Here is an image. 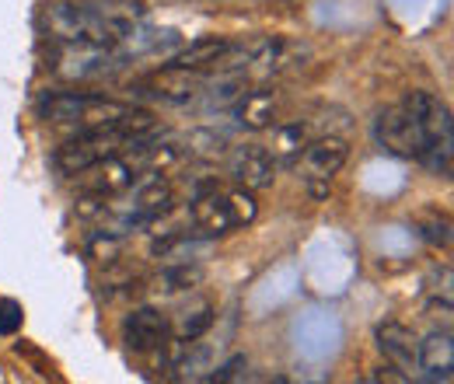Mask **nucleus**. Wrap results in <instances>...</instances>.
Returning <instances> with one entry per match:
<instances>
[{
  "mask_svg": "<svg viewBox=\"0 0 454 384\" xmlns=\"http://www.w3.org/2000/svg\"><path fill=\"white\" fill-rule=\"evenodd\" d=\"M308 56H311V50L304 43H297V39H286V35H255V39H248L245 77H259V81L284 77L290 70L304 67Z\"/></svg>",
  "mask_w": 454,
  "mask_h": 384,
  "instance_id": "nucleus-6",
  "label": "nucleus"
},
{
  "mask_svg": "<svg viewBox=\"0 0 454 384\" xmlns=\"http://www.w3.org/2000/svg\"><path fill=\"white\" fill-rule=\"evenodd\" d=\"M402 106L416 115V122H419L423 133L430 137V147H434V144H454L451 109H448V102H441L434 91H409Z\"/></svg>",
  "mask_w": 454,
  "mask_h": 384,
  "instance_id": "nucleus-12",
  "label": "nucleus"
},
{
  "mask_svg": "<svg viewBox=\"0 0 454 384\" xmlns=\"http://www.w3.org/2000/svg\"><path fill=\"white\" fill-rule=\"evenodd\" d=\"M122 342L133 353H158L171 342V315L158 308H133L122 318Z\"/></svg>",
  "mask_w": 454,
  "mask_h": 384,
  "instance_id": "nucleus-10",
  "label": "nucleus"
},
{
  "mask_svg": "<svg viewBox=\"0 0 454 384\" xmlns=\"http://www.w3.org/2000/svg\"><path fill=\"white\" fill-rule=\"evenodd\" d=\"M129 109H133L129 102H115V98L91 95V91H50L39 102V119H46L53 126L98 129V126H109L115 119H122Z\"/></svg>",
  "mask_w": 454,
  "mask_h": 384,
  "instance_id": "nucleus-4",
  "label": "nucleus"
},
{
  "mask_svg": "<svg viewBox=\"0 0 454 384\" xmlns=\"http://www.w3.org/2000/svg\"><path fill=\"white\" fill-rule=\"evenodd\" d=\"M210 325H214V304H210V301H196L192 308H185V311H178V315L171 318V339H178V342H196Z\"/></svg>",
  "mask_w": 454,
  "mask_h": 384,
  "instance_id": "nucleus-19",
  "label": "nucleus"
},
{
  "mask_svg": "<svg viewBox=\"0 0 454 384\" xmlns=\"http://www.w3.org/2000/svg\"><path fill=\"white\" fill-rule=\"evenodd\" d=\"M427 238L434 241V245H451V220L448 217H434L430 223H427Z\"/></svg>",
  "mask_w": 454,
  "mask_h": 384,
  "instance_id": "nucleus-24",
  "label": "nucleus"
},
{
  "mask_svg": "<svg viewBox=\"0 0 454 384\" xmlns=\"http://www.w3.org/2000/svg\"><path fill=\"white\" fill-rule=\"evenodd\" d=\"M140 175H147V171L140 165L137 147H129V151H122V154H115V158H106V161H98V165L84 168V171L74 175V178H77L81 192L113 200V196H122Z\"/></svg>",
  "mask_w": 454,
  "mask_h": 384,
  "instance_id": "nucleus-8",
  "label": "nucleus"
},
{
  "mask_svg": "<svg viewBox=\"0 0 454 384\" xmlns=\"http://www.w3.org/2000/svg\"><path fill=\"white\" fill-rule=\"evenodd\" d=\"M158 119L151 115L147 109H133L126 112L122 119H115L109 126H98V129H81L77 137H70L67 144H59L53 151V168L59 175H81L84 168L98 165L106 158H115L151 137H158Z\"/></svg>",
  "mask_w": 454,
  "mask_h": 384,
  "instance_id": "nucleus-2",
  "label": "nucleus"
},
{
  "mask_svg": "<svg viewBox=\"0 0 454 384\" xmlns=\"http://www.w3.org/2000/svg\"><path fill=\"white\" fill-rule=\"evenodd\" d=\"M419 371L427 381H451L454 378V335L451 329H434L419 339Z\"/></svg>",
  "mask_w": 454,
  "mask_h": 384,
  "instance_id": "nucleus-15",
  "label": "nucleus"
},
{
  "mask_svg": "<svg viewBox=\"0 0 454 384\" xmlns=\"http://www.w3.org/2000/svg\"><path fill=\"white\" fill-rule=\"evenodd\" d=\"M374 137H378V144L388 154L405 158V161H419L430 151V137L423 133V126L416 122V115L405 109V106L381 112L378 122H374Z\"/></svg>",
  "mask_w": 454,
  "mask_h": 384,
  "instance_id": "nucleus-7",
  "label": "nucleus"
},
{
  "mask_svg": "<svg viewBox=\"0 0 454 384\" xmlns=\"http://www.w3.org/2000/svg\"><path fill=\"white\" fill-rule=\"evenodd\" d=\"M280 112V91H270V88H259V91H245L234 106H231V115L238 126L245 129H270L273 119Z\"/></svg>",
  "mask_w": 454,
  "mask_h": 384,
  "instance_id": "nucleus-16",
  "label": "nucleus"
},
{
  "mask_svg": "<svg viewBox=\"0 0 454 384\" xmlns=\"http://www.w3.org/2000/svg\"><path fill=\"white\" fill-rule=\"evenodd\" d=\"M248 367V360L245 357H231L221 371H214L210 374V381H234V378H241V371Z\"/></svg>",
  "mask_w": 454,
  "mask_h": 384,
  "instance_id": "nucleus-25",
  "label": "nucleus"
},
{
  "mask_svg": "<svg viewBox=\"0 0 454 384\" xmlns=\"http://www.w3.org/2000/svg\"><path fill=\"white\" fill-rule=\"evenodd\" d=\"M277 4H280V0H277Z\"/></svg>",
  "mask_w": 454,
  "mask_h": 384,
  "instance_id": "nucleus-27",
  "label": "nucleus"
},
{
  "mask_svg": "<svg viewBox=\"0 0 454 384\" xmlns=\"http://www.w3.org/2000/svg\"><path fill=\"white\" fill-rule=\"evenodd\" d=\"M374 339H378L381 357L392 367H398L405 378H412L419 371V339H416L412 329H405L402 322H381L374 329Z\"/></svg>",
  "mask_w": 454,
  "mask_h": 384,
  "instance_id": "nucleus-13",
  "label": "nucleus"
},
{
  "mask_svg": "<svg viewBox=\"0 0 454 384\" xmlns=\"http://www.w3.org/2000/svg\"><path fill=\"white\" fill-rule=\"evenodd\" d=\"M346 158H349V147H346L342 137H315V140L301 151V158H297L294 168H301V175H304L311 196L322 200V196L329 192L333 178L342 171Z\"/></svg>",
  "mask_w": 454,
  "mask_h": 384,
  "instance_id": "nucleus-9",
  "label": "nucleus"
},
{
  "mask_svg": "<svg viewBox=\"0 0 454 384\" xmlns=\"http://www.w3.org/2000/svg\"><path fill=\"white\" fill-rule=\"evenodd\" d=\"M227 43L224 35H207V39H196V43H189L185 50H178V53L168 59V67H178V70H192V74H203V70H214L217 63H221V56H224Z\"/></svg>",
  "mask_w": 454,
  "mask_h": 384,
  "instance_id": "nucleus-18",
  "label": "nucleus"
},
{
  "mask_svg": "<svg viewBox=\"0 0 454 384\" xmlns=\"http://www.w3.org/2000/svg\"><path fill=\"white\" fill-rule=\"evenodd\" d=\"M129 196L122 200V207H115V234H129L137 227H147L154 220H161L165 214H171L175 203V189L165 178V171H147L140 175L129 189Z\"/></svg>",
  "mask_w": 454,
  "mask_h": 384,
  "instance_id": "nucleus-5",
  "label": "nucleus"
},
{
  "mask_svg": "<svg viewBox=\"0 0 454 384\" xmlns=\"http://www.w3.org/2000/svg\"><path fill=\"white\" fill-rule=\"evenodd\" d=\"M119 248H122V234H115V231H102L91 238V259L95 263H115Z\"/></svg>",
  "mask_w": 454,
  "mask_h": 384,
  "instance_id": "nucleus-22",
  "label": "nucleus"
},
{
  "mask_svg": "<svg viewBox=\"0 0 454 384\" xmlns=\"http://www.w3.org/2000/svg\"><path fill=\"white\" fill-rule=\"evenodd\" d=\"M315 137H318V133H315V122H311V119H290L284 126H277V129H273V144H270V154H273L277 168L297 165L301 151H304Z\"/></svg>",
  "mask_w": 454,
  "mask_h": 384,
  "instance_id": "nucleus-17",
  "label": "nucleus"
},
{
  "mask_svg": "<svg viewBox=\"0 0 454 384\" xmlns=\"http://www.w3.org/2000/svg\"><path fill=\"white\" fill-rule=\"evenodd\" d=\"M255 217H259V203L241 185H234V189L214 185L210 192L200 189L189 200V223L207 238H221V234H231L238 227H248Z\"/></svg>",
  "mask_w": 454,
  "mask_h": 384,
  "instance_id": "nucleus-3",
  "label": "nucleus"
},
{
  "mask_svg": "<svg viewBox=\"0 0 454 384\" xmlns=\"http://www.w3.org/2000/svg\"><path fill=\"white\" fill-rule=\"evenodd\" d=\"M144 25L140 4H74L57 0L46 4L39 14V28L46 39L59 46H91V50H115L129 39V32Z\"/></svg>",
  "mask_w": 454,
  "mask_h": 384,
  "instance_id": "nucleus-1",
  "label": "nucleus"
},
{
  "mask_svg": "<svg viewBox=\"0 0 454 384\" xmlns=\"http://www.w3.org/2000/svg\"><path fill=\"white\" fill-rule=\"evenodd\" d=\"M25 322V308L14 297H0V335H14Z\"/></svg>",
  "mask_w": 454,
  "mask_h": 384,
  "instance_id": "nucleus-23",
  "label": "nucleus"
},
{
  "mask_svg": "<svg viewBox=\"0 0 454 384\" xmlns=\"http://www.w3.org/2000/svg\"><path fill=\"white\" fill-rule=\"evenodd\" d=\"M227 175H231L234 185H241L248 192H259V189H270L277 182V161H273L270 147L241 144L227 158Z\"/></svg>",
  "mask_w": 454,
  "mask_h": 384,
  "instance_id": "nucleus-11",
  "label": "nucleus"
},
{
  "mask_svg": "<svg viewBox=\"0 0 454 384\" xmlns=\"http://www.w3.org/2000/svg\"><path fill=\"white\" fill-rule=\"evenodd\" d=\"M182 144V154H189V158H200V161H214V158H221L227 151V140L221 133H214V129H192L185 140H178Z\"/></svg>",
  "mask_w": 454,
  "mask_h": 384,
  "instance_id": "nucleus-20",
  "label": "nucleus"
},
{
  "mask_svg": "<svg viewBox=\"0 0 454 384\" xmlns=\"http://www.w3.org/2000/svg\"><path fill=\"white\" fill-rule=\"evenodd\" d=\"M200 279H203L200 266H168V270H161V276L154 283H158L161 294H178V290H192Z\"/></svg>",
  "mask_w": 454,
  "mask_h": 384,
  "instance_id": "nucleus-21",
  "label": "nucleus"
},
{
  "mask_svg": "<svg viewBox=\"0 0 454 384\" xmlns=\"http://www.w3.org/2000/svg\"><path fill=\"white\" fill-rule=\"evenodd\" d=\"M200 88H203L200 74L178 70V67H168V63H165L161 74H154V77H147V81L137 84V91H144V95H151V98H161V102H171V106L192 102V98L200 95Z\"/></svg>",
  "mask_w": 454,
  "mask_h": 384,
  "instance_id": "nucleus-14",
  "label": "nucleus"
},
{
  "mask_svg": "<svg viewBox=\"0 0 454 384\" xmlns=\"http://www.w3.org/2000/svg\"><path fill=\"white\" fill-rule=\"evenodd\" d=\"M367 381H388V384H402V381H409V378H405V374H402V371H398V367H378V371H374V374H371V378H367Z\"/></svg>",
  "mask_w": 454,
  "mask_h": 384,
  "instance_id": "nucleus-26",
  "label": "nucleus"
}]
</instances>
